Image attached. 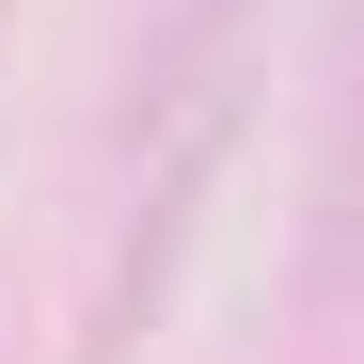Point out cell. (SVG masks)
<instances>
[{
  "mask_svg": "<svg viewBox=\"0 0 364 364\" xmlns=\"http://www.w3.org/2000/svg\"><path fill=\"white\" fill-rule=\"evenodd\" d=\"M348 301H364V95H348V127L317 159V222H301V317L348 333Z\"/></svg>",
  "mask_w": 364,
  "mask_h": 364,
  "instance_id": "obj_2",
  "label": "cell"
},
{
  "mask_svg": "<svg viewBox=\"0 0 364 364\" xmlns=\"http://www.w3.org/2000/svg\"><path fill=\"white\" fill-rule=\"evenodd\" d=\"M237 127H254V0H159L127 48V95H111L95 143V301H80V364H127L143 317L191 269V222L222 191Z\"/></svg>",
  "mask_w": 364,
  "mask_h": 364,
  "instance_id": "obj_1",
  "label": "cell"
}]
</instances>
